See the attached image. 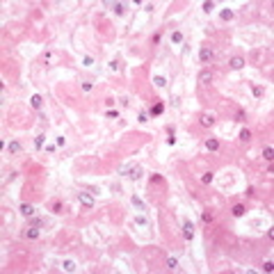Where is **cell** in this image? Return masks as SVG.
I'll list each match as a JSON object with an SVG mask.
<instances>
[{"mask_svg": "<svg viewBox=\"0 0 274 274\" xmlns=\"http://www.w3.org/2000/svg\"><path fill=\"white\" fill-rule=\"evenodd\" d=\"M80 203H82V206H87V208H94V196L91 194H87V192H80Z\"/></svg>", "mask_w": 274, "mask_h": 274, "instance_id": "obj_1", "label": "cell"}, {"mask_svg": "<svg viewBox=\"0 0 274 274\" xmlns=\"http://www.w3.org/2000/svg\"><path fill=\"white\" fill-rule=\"evenodd\" d=\"M126 11V2H116L114 5V14H124Z\"/></svg>", "mask_w": 274, "mask_h": 274, "instance_id": "obj_15", "label": "cell"}, {"mask_svg": "<svg viewBox=\"0 0 274 274\" xmlns=\"http://www.w3.org/2000/svg\"><path fill=\"white\" fill-rule=\"evenodd\" d=\"M240 139H242V142H249V139H251V133H249V130H242L240 133Z\"/></svg>", "mask_w": 274, "mask_h": 274, "instance_id": "obj_22", "label": "cell"}, {"mask_svg": "<svg viewBox=\"0 0 274 274\" xmlns=\"http://www.w3.org/2000/svg\"><path fill=\"white\" fill-rule=\"evenodd\" d=\"M221 19H224V21H231L233 19V11L231 9H224V11H221Z\"/></svg>", "mask_w": 274, "mask_h": 274, "instance_id": "obj_20", "label": "cell"}, {"mask_svg": "<svg viewBox=\"0 0 274 274\" xmlns=\"http://www.w3.org/2000/svg\"><path fill=\"white\" fill-rule=\"evenodd\" d=\"M128 176H130V178H135V180H137V178H142V167H133Z\"/></svg>", "mask_w": 274, "mask_h": 274, "instance_id": "obj_9", "label": "cell"}, {"mask_svg": "<svg viewBox=\"0 0 274 274\" xmlns=\"http://www.w3.org/2000/svg\"><path fill=\"white\" fill-rule=\"evenodd\" d=\"M62 267H64L66 272H75V263H73V260H64Z\"/></svg>", "mask_w": 274, "mask_h": 274, "instance_id": "obj_13", "label": "cell"}, {"mask_svg": "<svg viewBox=\"0 0 274 274\" xmlns=\"http://www.w3.org/2000/svg\"><path fill=\"white\" fill-rule=\"evenodd\" d=\"M254 96L260 98V96H263V89H260V87H254Z\"/></svg>", "mask_w": 274, "mask_h": 274, "instance_id": "obj_28", "label": "cell"}, {"mask_svg": "<svg viewBox=\"0 0 274 274\" xmlns=\"http://www.w3.org/2000/svg\"><path fill=\"white\" fill-rule=\"evenodd\" d=\"M272 153H274V151H272V146H267V149L263 151V155H265V160H272Z\"/></svg>", "mask_w": 274, "mask_h": 274, "instance_id": "obj_25", "label": "cell"}, {"mask_svg": "<svg viewBox=\"0 0 274 274\" xmlns=\"http://www.w3.org/2000/svg\"><path fill=\"white\" fill-rule=\"evenodd\" d=\"M25 238H30V240H37L39 238V229L37 226H30V229H25V233H23Z\"/></svg>", "mask_w": 274, "mask_h": 274, "instance_id": "obj_3", "label": "cell"}, {"mask_svg": "<svg viewBox=\"0 0 274 274\" xmlns=\"http://www.w3.org/2000/svg\"><path fill=\"white\" fill-rule=\"evenodd\" d=\"M201 180H203V183H210V180H213V174H203Z\"/></svg>", "mask_w": 274, "mask_h": 274, "instance_id": "obj_31", "label": "cell"}, {"mask_svg": "<svg viewBox=\"0 0 274 274\" xmlns=\"http://www.w3.org/2000/svg\"><path fill=\"white\" fill-rule=\"evenodd\" d=\"M199 60H201V62H208V60H213V50H210V48H201V53H199Z\"/></svg>", "mask_w": 274, "mask_h": 274, "instance_id": "obj_5", "label": "cell"}, {"mask_svg": "<svg viewBox=\"0 0 274 274\" xmlns=\"http://www.w3.org/2000/svg\"><path fill=\"white\" fill-rule=\"evenodd\" d=\"M21 215H25V217H32L34 215V208L30 203H21Z\"/></svg>", "mask_w": 274, "mask_h": 274, "instance_id": "obj_4", "label": "cell"}, {"mask_svg": "<svg viewBox=\"0 0 274 274\" xmlns=\"http://www.w3.org/2000/svg\"><path fill=\"white\" fill-rule=\"evenodd\" d=\"M7 151H9V153H21V144L19 142H9L7 144Z\"/></svg>", "mask_w": 274, "mask_h": 274, "instance_id": "obj_8", "label": "cell"}, {"mask_svg": "<svg viewBox=\"0 0 274 274\" xmlns=\"http://www.w3.org/2000/svg\"><path fill=\"white\" fill-rule=\"evenodd\" d=\"M201 219L206 221V224H208V221H213V213H203V215H201Z\"/></svg>", "mask_w": 274, "mask_h": 274, "instance_id": "obj_26", "label": "cell"}, {"mask_svg": "<svg viewBox=\"0 0 274 274\" xmlns=\"http://www.w3.org/2000/svg\"><path fill=\"white\" fill-rule=\"evenodd\" d=\"M213 124H215L213 114H201V126H213Z\"/></svg>", "mask_w": 274, "mask_h": 274, "instance_id": "obj_6", "label": "cell"}, {"mask_svg": "<svg viewBox=\"0 0 274 274\" xmlns=\"http://www.w3.org/2000/svg\"><path fill=\"white\" fill-rule=\"evenodd\" d=\"M153 82L158 85V87H165V85H167V80L162 78V75H155V78H153Z\"/></svg>", "mask_w": 274, "mask_h": 274, "instance_id": "obj_19", "label": "cell"}, {"mask_svg": "<svg viewBox=\"0 0 274 274\" xmlns=\"http://www.w3.org/2000/svg\"><path fill=\"white\" fill-rule=\"evenodd\" d=\"M233 215H235V217H242V215H244V206H240V203H238V206L233 208Z\"/></svg>", "mask_w": 274, "mask_h": 274, "instance_id": "obj_16", "label": "cell"}, {"mask_svg": "<svg viewBox=\"0 0 274 274\" xmlns=\"http://www.w3.org/2000/svg\"><path fill=\"white\" fill-rule=\"evenodd\" d=\"M162 110H165V107H162V103H155V105L149 110V114L151 116H158V114H162Z\"/></svg>", "mask_w": 274, "mask_h": 274, "instance_id": "obj_7", "label": "cell"}, {"mask_svg": "<svg viewBox=\"0 0 274 274\" xmlns=\"http://www.w3.org/2000/svg\"><path fill=\"white\" fill-rule=\"evenodd\" d=\"M139 121H142V124H146V121H149V112H142V114H139Z\"/></svg>", "mask_w": 274, "mask_h": 274, "instance_id": "obj_29", "label": "cell"}, {"mask_svg": "<svg viewBox=\"0 0 274 274\" xmlns=\"http://www.w3.org/2000/svg\"><path fill=\"white\" fill-rule=\"evenodd\" d=\"M183 235H185V240H192V238H194V224H192V221H185L183 224Z\"/></svg>", "mask_w": 274, "mask_h": 274, "instance_id": "obj_2", "label": "cell"}, {"mask_svg": "<svg viewBox=\"0 0 274 274\" xmlns=\"http://www.w3.org/2000/svg\"><path fill=\"white\" fill-rule=\"evenodd\" d=\"M206 149L208 151H217L219 149V142H217V139H208V142H206Z\"/></svg>", "mask_w": 274, "mask_h": 274, "instance_id": "obj_11", "label": "cell"}, {"mask_svg": "<svg viewBox=\"0 0 274 274\" xmlns=\"http://www.w3.org/2000/svg\"><path fill=\"white\" fill-rule=\"evenodd\" d=\"M199 80H201V82H210V80H213V75H210V71H201V75H199Z\"/></svg>", "mask_w": 274, "mask_h": 274, "instance_id": "obj_14", "label": "cell"}, {"mask_svg": "<svg viewBox=\"0 0 274 274\" xmlns=\"http://www.w3.org/2000/svg\"><path fill=\"white\" fill-rule=\"evenodd\" d=\"M171 41L174 44H180V41H183V34H180V32H174L171 34Z\"/></svg>", "mask_w": 274, "mask_h": 274, "instance_id": "obj_21", "label": "cell"}, {"mask_svg": "<svg viewBox=\"0 0 274 274\" xmlns=\"http://www.w3.org/2000/svg\"><path fill=\"white\" fill-rule=\"evenodd\" d=\"M213 9H215V2H203V11H208V14H210Z\"/></svg>", "mask_w": 274, "mask_h": 274, "instance_id": "obj_24", "label": "cell"}, {"mask_svg": "<svg viewBox=\"0 0 274 274\" xmlns=\"http://www.w3.org/2000/svg\"><path fill=\"white\" fill-rule=\"evenodd\" d=\"M30 103H32V107H37V110H39V107H41V103H44V101H41V96H39V94H34Z\"/></svg>", "mask_w": 274, "mask_h": 274, "instance_id": "obj_12", "label": "cell"}, {"mask_svg": "<svg viewBox=\"0 0 274 274\" xmlns=\"http://www.w3.org/2000/svg\"><path fill=\"white\" fill-rule=\"evenodd\" d=\"M135 221H137V224H139V226H146V224H149V219H146V217H137Z\"/></svg>", "mask_w": 274, "mask_h": 274, "instance_id": "obj_27", "label": "cell"}, {"mask_svg": "<svg viewBox=\"0 0 274 274\" xmlns=\"http://www.w3.org/2000/svg\"><path fill=\"white\" fill-rule=\"evenodd\" d=\"M107 116H110V119H116V116H119V112H116V110H107Z\"/></svg>", "mask_w": 274, "mask_h": 274, "instance_id": "obj_30", "label": "cell"}, {"mask_svg": "<svg viewBox=\"0 0 274 274\" xmlns=\"http://www.w3.org/2000/svg\"><path fill=\"white\" fill-rule=\"evenodd\" d=\"M176 265H178L176 258H169V260H167V267H169V270H176Z\"/></svg>", "mask_w": 274, "mask_h": 274, "instance_id": "obj_23", "label": "cell"}, {"mask_svg": "<svg viewBox=\"0 0 274 274\" xmlns=\"http://www.w3.org/2000/svg\"><path fill=\"white\" fill-rule=\"evenodd\" d=\"M133 206H135L137 210H144V203H142V199H137V196H133Z\"/></svg>", "mask_w": 274, "mask_h": 274, "instance_id": "obj_17", "label": "cell"}, {"mask_svg": "<svg viewBox=\"0 0 274 274\" xmlns=\"http://www.w3.org/2000/svg\"><path fill=\"white\" fill-rule=\"evenodd\" d=\"M44 139H46V135H37V139H34V146L41 149V146H44Z\"/></svg>", "mask_w": 274, "mask_h": 274, "instance_id": "obj_18", "label": "cell"}, {"mask_svg": "<svg viewBox=\"0 0 274 274\" xmlns=\"http://www.w3.org/2000/svg\"><path fill=\"white\" fill-rule=\"evenodd\" d=\"M231 66L233 69H242L244 66V60H242V57H233V60H231Z\"/></svg>", "mask_w": 274, "mask_h": 274, "instance_id": "obj_10", "label": "cell"}]
</instances>
